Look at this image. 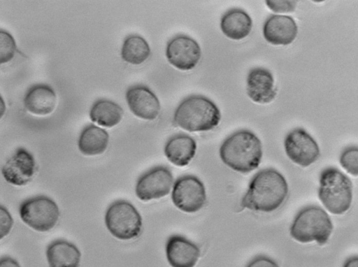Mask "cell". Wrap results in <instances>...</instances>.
Masks as SVG:
<instances>
[{
	"instance_id": "cell-7",
	"label": "cell",
	"mask_w": 358,
	"mask_h": 267,
	"mask_svg": "<svg viewBox=\"0 0 358 267\" xmlns=\"http://www.w3.org/2000/svg\"><path fill=\"white\" fill-rule=\"evenodd\" d=\"M19 214L26 224L41 232L52 229L59 217L57 203L45 196H38L24 201L20 205Z\"/></svg>"
},
{
	"instance_id": "cell-3",
	"label": "cell",
	"mask_w": 358,
	"mask_h": 267,
	"mask_svg": "<svg viewBox=\"0 0 358 267\" xmlns=\"http://www.w3.org/2000/svg\"><path fill=\"white\" fill-rule=\"evenodd\" d=\"M220 118L219 108L210 99L201 95H192L178 106L173 122L190 132L206 131L217 127Z\"/></svg>"
},
{
	"instance_id": "cell-14",
	"label": "cell",
	"mask_w": 358,
	"mask_h": 267,
	"mask_svg": "<svg viewBox=\"0 0 358 267\" xmlns=\"http://www.w3.org/2000/svg\"><path fill=\"white\" fill-rule=\"evenodd\" d=\"M165 249L166 259L171 267H194L200 255L197 245L180 235L170 236Z\"/></svg>"
},
{
	"instance_id": "cell-23",
	"label": "cell",
	"mask_w": 358,
	"mask_h": 267,
	"mask_svg": "<svg viewBox=\"0 0 358 267\" xmlns=\"http://www.w3.org/2000/svg\"><path fill=\"white\" fill-rule=\"evenodd\" d=\"M150 54V46L143 37L131 35L124 39L121 49L124 61L134 65L141 64L149 57Z\"/></svg>"
},
{
	"instance_id": "cell-16",
	"label": "cell",
	"mask_w": 358,
	"mask_h": 267,
	"mask_svg": "<svg viewBox=\"0 0 358 267\" xmlns=\"http://www.w3.org/2000/svg\"><path fill=\"white\" fill-rule=\"evenodd\" d=\"M276 92L273 75L268 70L258 67L250 71L247 77V93L253 101L270 103L275 97Z\"/></svg>"
},
{
	"instance_id": "cell-12",
	"label": "cell",
	"mask_w": 358,
	"mask_h": 267,
	"mask_svg": "<svg viewBox=\"0 0 358 267\" xmlns=\"http://www.w3.org/2000/svg\"><path fill=\"white\" fill-rule=\"evenodd\" d=\"M35 171L36 161L34 156L22 147L17 149L1 168L6 181L17 186L29 183Z\"/></svg>"
},
{
	"instance_id": "cell-1",
	"label": "cell",
	"mask_w": 358,
	"mask_h": 267,
	"mask_svg": "<svg viewBox=\"0 0 358 267\" xmlns=\"http://www.w3.org/2000/svg\"><path fill=\"white\" fill-rule=\"evenodd\" d=\"M288 194V185L284 176L273 168H265L251 179L242 199L243 208L270 212L279 208Z\"/></svg>"
},
{
	"instance_id": "cell-28",
	"label": "cell",
	"mask_w": 358,
	"mask_h": 267,
	"mask_svg": "<svg viewBox=\"0 0 358 267\" xmlns=\"http://www.w3.org/2000/svg\"><path fill=\"white\" fill-rule=\"evenodd\" d=\"M245 267H279L278 264L266 256H257L251 260Z\"/></svg>"
},
{
	"instance_id": "cell-5",
	"label": "cell",
	"mask_w": 358,
	"mask_h": 267,
	"mask_svg": "<svg viewBox=\"0 0 358 267\" xmlns=\"http://www.w3.org/2000/svg\"><path fill=\"white\" fill-rule=\"evenodd\" d=\"M332 230L333 224L328 214L318 206L310 205L297 213L290 227V235L300 243L316 241L324 245Z\"/></svg>"
},
{
	"instance_id": "cell-6",
	"label": "cell",
	"mask_w": 358,
	"mask_h": 267,
	"mask_svg": "<svg viewBox=\"0 0 358 267\" xmlns=\"http://www.w3.org/2000/svg\"><path fill=\"white\" fill-rule=\"evenodd\" d=\"M105 224L108 231L120 240L137 237L141 231L142 218L136 208L125 200L112 203L105 214Z\"/></svg>"
},
{
	"instance_id": "cell-2",
	"label": "cell",
	"mask_w": 358,
	"mask_h": 267,
	"mask_svg": "<svg viewBox=\"0 0 358 267\" xmlns=\"http://www.w3.org/2000/svg\"><path fill=\"white\" fill-rule=\"evenodd\" d=\"M220 157L231 169L249 173L257 168L262 160L260 140L249 130H239L229 135L220 148Z\"/></svg>"
},
{
	"instance_id": "cell-20",
	"label": "cell",
	"mask_w": 358,
	"mask_h": 267,
	"mask_svg": "<svg viewBox=\"0 0 358 267\" xmlns=\"http://www.w3.org/2000/svg\"><path fill=\"white\" fill-rule=\"evenodd\" d=\"M252 27L250 15L240 8H232L222 17L220 29L222 33L233 40H241L249 35Z\"/></svg>"
},
{
	"instance_id": "cell-26",
	"label": "cell",
	"mask_w": 358,
	"mask_h": 267,
	"mask_svg": "<svg viewBox=\"0 0 358 267\" xmlns=\"http://www.w3.org/2000/svg\"><path fill=\"white\" fill-rule=\"evenodd\" d=\"M267 7L276 13H291L294 11L296 6V1H265Z\"/></svg>"
},
{
	"instance_id": "cell-17",
	"label": "cell",
	"mask_w": 358,
	"mask_h": 267,
	"mask_svg": "<svg viewBox=\"0 0 358 267\" xmlns=\"http://www.w3.org/2000/svg\"><path fill=\"white\" fill-rule=\"evenodd\" d=\"M57 103L55 91L48 85H36L27 91L24 98L26 109L32 114L46 115L51 113Z\"/></svg>"
},
{
	"instance_id": "cell-25",
	"label": "cell",
	"mask_w": 358,
	"mask_h": 267,
	"mask_svg": "<svg viewBox=\"0 0 358 267\" xmlns=\"http://www.w3.org/2000/svg\"><path fill=\"white\" fill-rule=\"evenodd\" d=\"M1 64L6 63L14 57L16 46L13 36L7 31L1 30Z\"/></svg>"
},
{
	"instance_id": "cell-24",
	"label": "cell",
	"mask_w": 358,
	"mask_h": 267,
	"mask_svg": "<svg viewBox=\"0 0 358 267\" xmlns=\"http://www.w3.org/2000/svg\"><path fill=\"white\" fill-rule=\"evenodd\" d=\"M340 164L350 174L358 175V146L345 147L341 154Z\"/></svg>"
},
{
	"instance_id": "cell-18",
	"label": "cell",
	"mask_w": 358,
	"mask_h": 267,
	"mask_svg": "<svg viewBox=\"0 0 358 267\" xmlns=\"http://www.w3.org/2000/svg\"><path fill=\"white\" fill-rule=\"evenodd\" d=\"M196 150V141L191 136L183 134L171 136L164 146L165 156L178 166H187L194 158Z\"/></svg>"
},
{
	"instance_id": "cell-30",
	"label": "cell",
	"mask_w": 358,
	"mask_h": 267,
	"mask_svg": "<svg viewBox=\"0 0 358 267\" xmlns=\"http://www.w3.org/2000/svg\"><path fill=\"white\" fill-rule=\"evenodd\" d=\"M343 267H358V256L352 257L347 259Z\"/></svg>"
},
{
	"instance_id": "cell-8",
	"label": "cell",
	"mask_w": 358,
	"mask_h": 267,
	"mask_svg": "<svg viewBox=\"0 0 358 267\" xmlns=\"http://www.w3.org/2000/svg\"><path fill=\"white\" fill-rule=\"evenodd\" d=\"M171 199L180 210L188 213L196 212L206 203L205 187L197 177L193 175H182L173 184Z\"/></svg>"
},
{
	"instance_id": "cell-11",
	"label": "cell",
	"mask_w": 358,
	"mask_h": 267,
	"mask_svg": "<svg viewBox=\"0 0 358 267\" xmlns=\"http://www.w3.org/2000/svg\"><path fill=\"white\" fill-rule=\"evenodd\" d=\"M166 56L169 62L174 67L188 71L194 68L201 56L198 43L186 35H178L167 43Z\"/></svg>"
},
{
	"instance_id": "cell-9",
	"label": "cell",
	"mask_w": 358,
	"mask_h": 267,
	"mask_svg": "<svg viewBox=\"0 0 358 267\" xmlns=\"http://www.w3.org/2000/svg\"><path fill=\"white\" fill-rule=\"evenodd\" d=\"M173 177L166 166H158L142 174L138 179L135 192L144 201L166 196L171 189Z\"/></svg>"
},
{
	"instance_id": "cell-29",
	"label": "cell",
	"mask_w": 358,
	"mask_h": 267,
	"mask_svg": "<svg viewBox=\"0 0 358 267\" xmlns=\"http://www.w3.org/2000/svg\"><path fill=\"white\" fill-rule=\"evenodd\" d=\"M0 267H20V266L16 260L9 257H4L1 259Z\"/></svg>"
},
{
	"instance_id": "cell-13",
	"label": "cell",
	"mask_w": 358,
	"mask_h": 267,
	"mask_svg": "<svg viewBox=\"0 0 358 267\" xmlns=\"http://www.w3.org/2000/svg\"><path fill=\"white\" fill-rule=\"evenodd\" d=\"M126 101L131 113L143 120H153L160 112L157 96L147 87L135 85L126 92Z\"/></svg>"
},
{
	"instance_id": "cell-27",
	"label": "cell",
	"mask_w": 358,
	"mask_h": 267,
	"mask_svg": "<svg viewBox=\"0 0 358 267\" xmlns=\"http://www.w3.org/2000/svg\"><path fill=\"white\" fill-rule=\"evenodd\" d=\"M13 221L8 211L1 206V238L6 236L12 228Z\"/></svg>"
},
{
	"instance_id": "cell-10",
	"label": "cell",
	"mask_w": 358,
	"mask_h": 267,
	"mask_svg": "<svg viewBox=\"0 0 358 267\" xmlns=\"http://www.w3.org/2000/svg\"><path fill=\"white\" fill-rule=\"evenodd\" d=\"M287 157L295 164L307 167L320 157V148L316 141L301 128L289 131L284 141Z\"/></svg>"
},
{
	"instance_id": "cell-4",
	"label": "cell",
	"mask_w": 358,
	"mask_h": 267,
	"mask_svg": "<svg viewBox=\"0 0 358 267\" xmlns=\"http://www.w3.org/2000/svg\"><path fill=\"white\" fill-rule=\"evenodd\" d=\"M318 196L329 212L336 215L343 214L352 203V182L338 169L328 167L321 172Z\"/></svg>"
},
{
	"instance_id": "cell-19",
	"label": "cell",
	"mask_w": 358,
	"mask_h": 267,
	"mask_svg": "<svg viewBox=\"0 0 358 267\" xmlns=\"http://www.w3.org/2000/svg\"><path fill=\"white\" fill-rule=\"evenodd\" d=\"M46 257L49 267H79L81 254L74 244L57 240L48 245Z\"/></svg>"
},
{
	"instance_id": "cell-15",
	"label": "cell",
	"mask_w": 358,
	"mask_h": 267,
	"mask_svg": "<svg viewBox=\"0 0 358 267\" xmlns=\"http://www.w3.org/2000/svg\"><path fill=\"white\" fill-rule=\"evenodd\" d=\"M298 33L294 19L287 15H272L263 27L264 38L273 45H287L294 41Z\"/></svg>"
},
{
	"instance_id": "cell-22",
	"label": "cell",
	"mask_w": 358,
	"mask_h": 267,
	"mask_svg": "<svg viewBox=\"0 0 358 267\" xmlns=\"http://www.w3.org/2000/svg\"><path fill=\"white\" fill-rule=\"evenodd\" d=\"M122 108L116 103L108 99L96 101L90 110L91 120L107 128L117 125L123 117Z\"/></svg>"
},
{
	"instance_id": "cell-21",
	"label": "cell",
	"mask_w": 358,
	"mask_h": 267,
	"mask_svg": "<svg viewBox=\"0 0 358 267\" xmlns=\"http://www.w3.org/2000/svg\"><path fill=\"white\" fill-rule=\"evenodd\" d=\"M108 140L109 136L106 130L94 124H89L81 131L78 146L80 152L85 155H98L106 150Z\"/></svg>"
}]
</instances>
